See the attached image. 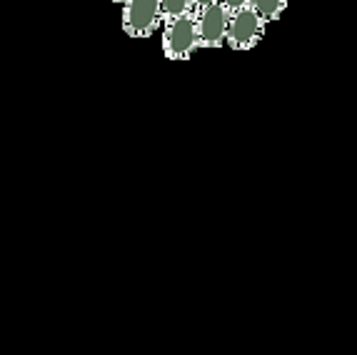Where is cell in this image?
Masks as SVG:
<instances>
[{"mask_svg":"<svg viewBox=\"0 0 357 355\" xmlns=\"http://www.w3.org/2000/svg\"><path fill=\"white\" fill-rule=\"evenodd\" d=\"M295 3H300V0H295Z\"/></svg>","mask_w":357,"mask_h":355,"instance_id":"11","label":"cell"},{"mask_svg":"<svg viewBox=\"0 0 357 355\" xmlns=\"http://www.w3.org/2000/svg\"><path fill=\"white\" fill-rule=\"evenodd\" d=\"M160 8H162V23H170L175 18H183V15L195 13L192 0H160Z\"/></svg>","mask_w":357,"mask_h":355,"instance_id":"6","label":"cell"},{"mask_svg":"<svg viewBox=\"0 0 357 355\" xmlns=\"http://www.w3.org/2000/svg\"><path fill=\"white\" fill-rule=\"evenodd\" d=\"M213 3H220V0H192V8H195V13H197V10H203V8L213 6Z\"/></svg>","mask_w":357,"mask_h":355,"instance_id":"8","label":"cell"},{"mask_svg":"<svg viewBox=\"0 0 357 355\" xmlns=\"http://www.w3.org/2000/svg\"><path fill=\"white\" fill-rule=\"evenodd\" d=\"M195 50H200L195 13L165 23V30H162V55L167 60H190Z\"/></svg>","mask_w":357,"mask_h":355,"instance_id":"1","label":"cell"},{"mask_svg":"<svg viewBox=\"0 0 357 355\" xmlns=\"http://www.w3.org/2000/svg\"><path fill=\"white\" fill-rule=\"evenodd\" d=\"M113 3H126V0H113Z\"/></svg>","mask_w":357,"mask_h":355,"instance_id":"9","label":"cell"},{"mask_svg":"<svg viewBox=\"0 0 357 355\" xmlns=\"http://www.w3.org/2000/svg\"><path fill=\"white\" fill-rule=\"evenodd\" d=\"M230 18H232V13L227 10L222 3H213V6L195 13L197 38H200V48H203V50H213V48L227 45Z\"/></svg>","mask_w":357,"mask_h":355,"instance_id":"4","label":"cell"},{"mask_svg":"<svg viewBox=\"0 0 357 355\" xmlns=\"http://www.w3.org/2000/svg\"><path fill=\"white\" fill-rule=\"evenodd\" d=\"M265 28L268 23L260 18V13L252 6L240 8L232 13L230 30H227V48L238 50V53H248L252 48H257L265 38Z\"/></svg>","mask_w":357,"mask_h":355,"instance_id":"2","label":"cell"},{"mask_svg":"<svg viewBox=\"0 0 357 355\" xmlns=\"http://www.w3.org/2000/svg\"><path fill=\"white\" fill-rule=\"evenodd\" d=\"M292 0H250V6L260 13V18L265 23H278V20L285 15L287 6H290Z\"/></svg>","mask_w":357,"mask_h":355,"instance_id":"5","label":"cell"},{"mask_svg":"<svg viewBox=\"0 0 357 355\" xmlns=\"http://www.w3.org/2000/svg\"><path fill=\"white\" fill-rule=\"evenodd\" d=\"M162 23L160 0H126L123 3V30L130 38H148Z\"/></svg>","mask_w":357,"mask_h":355,"instance_id":"3","label":"cell"},{"mask_svg":"<svg viewBox=\"0 0 357 355\" xmlns=\"http://www.w3.org/2000/svg\"><path fill=\"white\" fill-rule=\"evenodd\" d=\"M220 3L230 13H235V10H240V8H248V6H250V0H220Z\"/></svg>","mask_w":357,"mask_h":355,"instance_id":"7","label":"cell"},{"mask_svg":"<svg viewBox=\"0 0 357 355\" xmlns=\"http://www.w3.org/2000/svg\"><path fill=\"white\" fill-rule=\"evenodd\" d=\"M333 3H342V0H333Z\"/></svg>","mask_w":357,"mask_h":355,"instance_id":"10","label":"cell"}]
</instances>
